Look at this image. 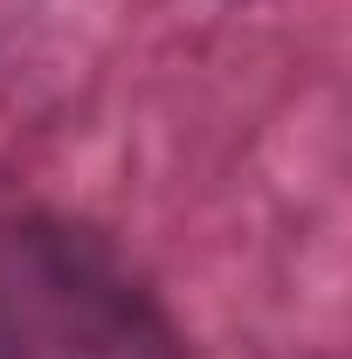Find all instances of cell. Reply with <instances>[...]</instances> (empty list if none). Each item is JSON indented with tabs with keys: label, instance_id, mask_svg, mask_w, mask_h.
Listing matches in <instances>:
<instances>
[{
	"label": "cell",
	"instance_id": "obj_1",
	"mask_svg": "<svg viewBox=\"0 0 352 359\" xmlns=\"http://www.w3.org/2000/svg\"><path fill=\"white\" fill-rule=\"evenodd\" d=\"M0 359H194L125 249L69 215L0 222Z\"/></svg>",
	"mask_w": 352,
	"mask_h": 359
}]
</instances>
